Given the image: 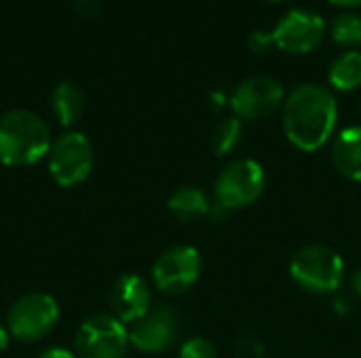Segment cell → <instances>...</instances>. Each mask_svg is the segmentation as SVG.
<instances>
[{"instance_id": "cell-1", "label": "cell", "mask_w": 361, "mask_h": 358, "mask_svg": "<svg viewBox=\"0 0 361 358\" xmlns=\"http://www.w3.org/2000/svg\"><path fill=\"white\" fill-rule=\"evenodd\" d=\"M338 122V101L334 93L317 82H305L286 95L281 124L288 141L300 152L322 150Z\"/></svg>"}, {"instance_id": "cell-2", "label": "cell", "mask_w": 361, "mask_h": 358, "mask_svg": "<svg viewBox=\"0 0 361 358\" xmlns=\"http://www.w3.org/2000/svg\"><path fill=\"white\" fill-rule=\"evenodd\" d=\"M53 146L49 124L34 112L8 110L0 114V162L30 167L49 156Z\"/></svg>"}, {"instance_id": "cell-3", "label": "cell", "mask_w": 361, "mask_h": 358, "mask_svg": "<svg viewBox=\"0 0 361 358\" xmlns=\"http://www.w3.org/2000/svg\"><path fill=\"white\" fill-rule=\"evenodd\" d=\"M290 276L307 293L330 295L343 287L345 262L328 245H307L294 253Z\"/></svg>"}, {"instance_id": "cell-4", "label": "cell", "mask_w": 361, "mask_h": 358, "mask_svg": "<svg viewBox=\"0 0 361 358\" xmlns=\"http://www.w3.org/2000/svg\"><path fill=\"white\" fill-rule=\"evenodd\" d=\"M267 188V175L260 162L237 158L228 162L214 181V207L228 213L252 207Z\"/></svg>"}, {"instance_id": "cell-5", "label": "cell", "mask_w": 361, "mask_h": 358, "mask_svg": "<svg viewBox=\"0 0 361 358\" xmlns=\"http://www.w3.org/2000/svg\"><path fill=\"white\" fill-rule=\"evenodd\" d=\"M95 154L87 135L68 131L59 135L49 150V173L61 188H74L82 184L93 171Z\"/></svg>"}, {"instance_id": "cell-6", "label": "cell", "mask_w": 361, "mask_h": 358, "mask_svg": "<svg viewBox=\"0 0 361 358\" xmlns=\"http://www.w3.org/2000/svg\"><path fill=\"white\" fill-rule=\"evenodd\" d=\"M129 329L114 314H91L76 331L74 348L78 358H125Z\"/></svg>"}, {"instance_id": "cell-7", "label": "cell", "mask_w": 361, "mask_h": 358, "mask_svg": "<svg viewBox=\"0 0 361 358\" xmlns=\"http://www.w3.org/2000/svg\"><path fill=\"white\" fill-rule=\"evenodd\" d=\"M59 321V304L49 293L21 295L6 314V329L17 342H38L49 335Z\"/></svg>"}, {"instance_id": "cell-8", "label": "cell", "mask_w": 361, "mask_h": 358, "mask_svg": "<svg viewBox=\"0 0 361 358\" xmlns=\"http://www.w3.org/2000/svg\"><path fill=\"white\" fill-rule=\"evenodd\" d=\"M201 270L203 260L199 249L178 245L157 257L152 266V285L165 295H182L197 285Z\"/></svg>"}, {"instance_id": "cell-9", "label": "cell", "mask_w": 361, "mask_h": 358, "mask_svg": "<svg viewBox=\"0 0 361 358\" xmlns=\"http://www.w3.org/2000/svg\"><path fill=\"white\" fill-rule=\"evenodd\" d=\"M286 101L283 87L271 76H250L239 82L231 95V108L239 120H262L281 110Z\"/></svg>"}, {"instance_id": "cell-10", "label": "cell", "mask_w": 361, "mask_h": 358, "mask_svg": "<svg viewBox=\"0 0 361 358\" xmlns=\"http://www.w3.org/2000/svg\"><path fill=\"white\" fill-rule=\"evenodd\" d=\"M271 34L279 51L288 55H307L324 42L326 21L317 13L294 8L279 19Z\"/></svg>"}, {"instance_id": "cell-11", "label": "cell", "mask_w": 361, "mask_h": 358, "mask_svg": "<svg viewBox=\"0 0 361 358\" xmlns=\"http://www.w3.org/2000/svg\"><path fill=\"white\" fill-rule=\"evenodd\" d=\"M178 338V317L167 306H152L129 329V344L144 354L169 350Z\"/></svg>"}, {"instance_id": "cell-12", "label": "cell", "mask_w": 361, "mask_h": 358, "mask_svg": "<svg viewBox=\"0 0 361 358\" xmlns=\"http://www.w3.org/2000/svg\"><path fill=\"white\" fill-rule=\"evenodd\" d=\"M110 308L112 314L125 325L140 321L152 308V291L146 279L140 274H123L112 287Z\"/></svg>"}, {"instance_id": "cell-13", "label": "cell", "mask_w": 361, "mask_h": 358, "mask_svg": "<svg viewBox=\"0 0 361 358\" xmlns=\"http://www.w3.org/2000/svg\"><path fill=\"white\" fill-rule=\"evenodd\" d=\"M334 169L351 179L361 181V127H347L338 133L330 150Z\"/></svg>"}, {"instance_id": "cell-14", "label": "cell", "mask_w": 361, "mask_h": 358, "mask_svg": "<svg viewBox=\"0 0 361 358\" xmlns=\"http://www.w3.org/2000/svg\"><path fill=\"white\" fill-rule=\"evenodd\" d=\"M212 207H214V200L199 186H182L167 200L169 213L184 224H192V222L207 217L212 213Z\"/></svg>"}, {"instance_id": "cell-15", "label": "cell", "mask_w": 361, "mask_h": 358, "mask_svg": "<svg viewBox=\"0 0 361 358\" xmlns=\"http://www.w3.org/2000/svg\"><path fill=\"white\" fill-rule=\"evenodd\" d=\"M51 110H53L55 120L61 127H72L82 116V110H85L82 91L70 80L59 82L51 93Z\"/></svg>"}, {"instance_id": "cell-16", "label": "cell", "mask_w": 361, "mask_h": 358, "mask_svg": "<svg viewBox=\"0 0 361 358\" xmlns=\"http://www.w3.org/2000/svg\"><path fill=\"white\" fill-rule=\"evenodd\" d=\"M328 82L334 91L351 93L361 87V53L355 49L338 55L328 70Z\"/></svg>"}, {"instance_id": "cell-17", "label": "cell", "mask_w": 361, "mask_h": 358, "mask_svg": "<svg viewBox=\"0 0 361 358\" xmlns=\"http://www.w3.org/2000/svg\"><path fill=\"white\" fill-rule=\"evenodd\" d=\"M332 40L341 46H360L361 44V15L345 11L334 17L330 25Z\"/></svg>"}, {"instance_id": "cell-18", "label": "cell", "mask_w": 361, "mask_h": 358, "mask_svg": "<svg viewBox=\"0 0 361 358\" xmlns=\"http://www.w3.org/2000/svg\"><path fill=\"white\" fill-rule=\"evenodd\" d=\"M241 135H243V124L237 116H231V118H224L216 131H214V137H212V148L216 152V156H226L231 154L239 141H241Z\"/></svg>"}, {"instance_id": "cell-19", "label": "cell", "mask_w": 361, "mask_h": 358, "mask_svg": "<svg viewBox=\"0 0 361 358\" xmlns=\"http://www.w3.org/2000/svg\"><path fill=\"white\" fill-rule=\"evenodd\" d=\"M180 358H218V350L205 338H190L182 344Z\"/></svg>"}, {"instance_id": "cell-20", "label": "cell", "mask_w": 361, "mask_h": 358, "mask_svg": "<svg viewBox=\"0 0 361 358\" xmlns=\"http://www.w3.org/2000/svg\"><path fill=\"white\" fill-rule=\"evenodd\" d=\"M247 46L252 53L256 55H267L275 49V40H273V34L271 32H254L247 40Z\"/></svg>"}, {"instance_id": "cell-21", "label": "cell", "mask_w": 361, "mask_h": 358, "mask_svg": "<svg viewBox=\"0 0 361 358\" xmlns=\"http://www.w3.org/2000/svg\"><path fill=\"white\" fill-rule=\"evenodd\" d=\"M38 358H78L76 357V352H70V350H66V348H49V350H44L42 354Z\"/></svg>"}, {"instance_id": "cell-22", "label": "cell", "mask_w": 361, "mask_h": 358, "mask_svg": "<svg viewBox=\"0 0 361 358\" xmlns=\"http://www.w3.org/2000/svg\"><path fill=\"white\" fill-rule=\"evenodd\" d=\"M351 293L361 300V270H357V272L351 276Z\"/></svg>"}, {"instance_id": "cell-23", "label": "cell", "mask_w": 361, "mask_h": 358, "mask_svg": "<svg viewBox=\"0 0 361 358\" xmlns=\"http://www.w3.org/2000/svg\"><path fill=\"white\" fill-rule=\"evenodd\" d=\"M330 4L334 6H341V8H355V6H361V0H328Z\"/></svg>"}, {"instance_id": "cell-24", "label": "cell", "mask_w": 361, "mask_h": 358, "mask_svg": "<svg viewBox=\"0 0 361 358\" xmlns=\"http://www.w3.org/2000/svg\"><path fill=\"white\" fill-rule=\"evenodd\" d=\"M8 342H11V333H8V329L4 325H0V352L6 350Z\"/></svg>"}, {"instance_id": "cell-25", "label": "cell", "mask_w": 361, "mask_h": 358, "mask_svg": "<svg viewBox=\"0 0 361 358\" xmlns=\"http://www.w3.org/2000/svg\"><path fill=\"white\" fill-rule=\"evenodd\" d=\"M269 2H279V0H269Z\"/></svg>"}]
</instances>
